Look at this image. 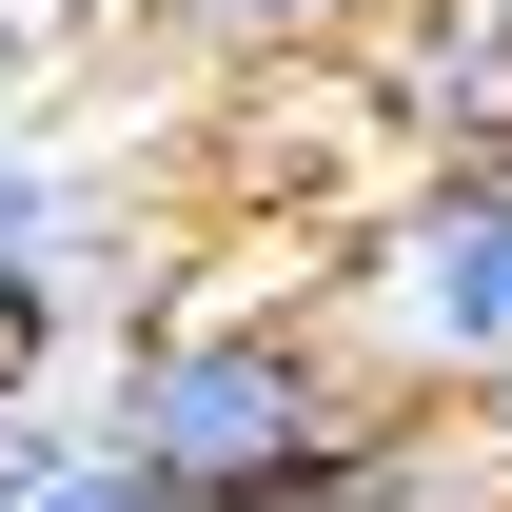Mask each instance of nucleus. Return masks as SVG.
<instances>
[{
    "mask_svg": "<svg viewBox=\"0 0 512 512\" xmlns=\"http://www.w3.org/2000/svg\"><path fill=\"white\" fill-rule=\"evenodd\" d=\"M355 434H394L375 355L335 335V296H256V276H197L99 355V453H119L158 512H276L316 493Z\"/></svg>",
    "mask_w": 512,
    "mask_h": 512,
    "instance_id": "nucleus-1",
    "label": "nucleus"
},
{
    "mask_svg": "<svg viewBox=\"0 0 512 512\" xmlns=\"http://www.w3.org/2000/svg\"><path fill=\"white\" fill-rule=\"evenodd\" d=\"M335 335L375 355L394 414H453L493 434L512 414V158H394L335 237Z\"/></svg>",
    "mask_w": 512,
    "mask_h": 512,
    "instance_id": "nucleus-2",
    "label": "nucleus"
},
{
    "mask_svg": "<svg viewBox=\"0 0 512 512\" xmlns=\"http://www.w3.org/2000/svg\"><path fill=\"white\" fill-rule=\"evenodd\" d=\"M79 316H158L138 296V197L79 178V158H40V138H0V335H40V355H79Z\"/></svg>",
    "mask_w": 512,
    "mask_h": 512,
    "instance_id": "nucleus-3",
    "label": "nucleus"
},
{
    "mask_svg": "<svg viewBox=\"0 0 512 512\" xmlns=\"http://www.w3.org/2000/svg\"><path fill=\"white\" fill-rule=\"evenodd\" d=\"M355 99L394 158H512V0H394L355 40Z\"/></svg>",
    "mask_w": 512,
    "mask_h": 512,
    "instance_id": "nucleus-4",
    "label": "nucleus"
},
{
    "mask_svg": "<svg viewBox=\"0 0 512 512\" xmlns=\"http://www.w3.org/2000/svg\"><path fill=\"white\" fill-rule=\"evenodd\" d=\"M178 60H237V79H276V60H355L394 0H138Z\"/></svg>",
    "mask_w": 512,
    "mask_h": 512,
    "instance_id": "nucleus-5",
    "label": "nucleus"
},
{
    "mask_svg": "<svg viewBox=\"0 0 512 512\" xmlns=\"http://www.w3.org/2000/svg\"><path fill=\"white\" fill-rule=\"evenodd\" d=\"M0 79H20V60H0Z\"/></svg>",
    "mask_w": 512,
    "mask_h": 512,
    "instance_id": "nucleus-6",
    "label": "nucleus"
}]
</instances>
